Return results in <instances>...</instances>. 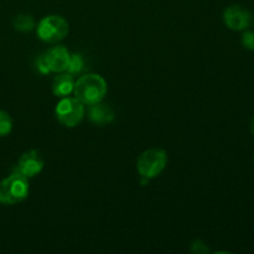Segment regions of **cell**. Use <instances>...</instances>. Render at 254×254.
Instances as JSON below:
<instances>
[{
    "label": "cell",
    "instance_id": "1",
    "mask_svg": "<svg viewBox=\"0 0 254 254\" xmlns=\"http://www.w3.org/2000/svg\"><path fill=\"white\" fill-rule=\"evenodd\" d=\"M108 86L101 74L87 73L74 81L73 94L84 106L102 102L106 97Z\"/></svg>",
    "mask_w": 254,
    "mask_h": 254
},
{
    "label": "cell",
    "instance_id": "2",
    "mask_svg": "<svg viewBox=\"0 0 254 254\" xmlns=\"http://www.w3.org/2000/svg\"><path fill=\"white\" fill-rule=\"evenodd\" d=\"M168 164V153L163 149H148L139 155L136 169L141 178V185L160 175Z\"/></svg>",
    "mask_w": 254,
    "mask_h": 254
},
{
    "label": "cell",
    "instance_id": "3",
    "mask_svg": "<svg viewBox=\"0 0 254 254\" xmlns=\"http://www.w3.org/2000/svg\"><path fill=\"white\" fill-rule=\"evenodd\" d=\"M29 196V179L12 171V174L0 181V203L15 205Z\"/></svg>",
    "mask_w": 254,
    "mask_h": 254
},
{
    "label": "cell",
    "instance_id": "4",
    "mask_svg": "<svg viewBox=\"0 0 254 254\" xmlns=\"http://www.w3.org/2000/svg\"><path fill=\"white\" fill-rule=\"evenodd\" d=\"M69 31L68 22L61 15H49L40 20L36 34L41 41L47 44H56L67 36Z\"/></svg>",
    "mask_w": 254,
    "mask_h": 254
},
{
    "label": "cell",
    "instance_id": "5",
    "mask_svg": "<svg viewBox=\"0 0 254 254\" xmlns=\"http://www.w3.org/2000/svg\"><path fill=\"white\" fill-rule=\"evenodd\" d=\"M84 104L76 97H64L61 101L57 103L55 113L56 118L59 119L62 126L67 128H73L78 126L84 117Z\"/></svg>",
    "mask_w": 254,
    "mask_h": 254
},
{
    "label": "cell",
    "instance_id": "6",
    "mask_svg": "<svg viewBox=\"0 0 254 254\" xmlns=\"http://www.w3.org/2000/svg\"><path fill=\"white\" fill-rule=\"evenodd\" d=\"M45 165L44 158H42L41 153L36 149H31L29 151H25L21 156H20L19 161L15 165L14 170L15 173H19L24 175L25 178H35L39 175L42 171Z\"/></svg>",
    "mask_w": 254,
    "mask_h": 254
},
{
    "label": "cell",
    "instance_id": "7",
    "mask_svg": "<svg viewBox=\"0 0 254 254\" xmlns=\"http://www.w3.org/2000/svg\"><path fill=\"white\" fill-rule=\"evenodd\" d=\"M223 22L233 31H245L252 22V14L240 5H231L223 11Z\"/></svg>",
    "mask_w": 254,
    "mask_h": 254
},
{
    "label": "cell",
    "instance_id": "8",
    "mask_svg": "<svg viewBox=\"0 0 254 254\" xmlns=\"http://www.w3.org/2000/svg\"><path fill=\"white\" fill-rule=\"evenodd\" d=\"M69 56H71V54L64 46H55L47 52H45L50 72L61 73V72L66 71L67 66H68Z\"/></svg>",
    "mask_w": 254,
    "mask_h": 254
},
{
    "label": "cell",
    "instance_id": "9",
    "mask_svg": "<svg viewBox=\"0 0 254 254\" xmlns=\"http://www.w3.org/2000/svg\"><path fill=\"white\" fill-rule=\"evenodd\" d=\"M88 117L94 124L106 126V124L112 123L114 121V112L109 106L98 102V103L89 106Z\"/></svg>",
    "mask_w": 254,
    "mask_h": 254
},
{
    "label": "cell",
    "instance_id": "10",
    "mask_svg": "<svg viewBox=\"0 0 254 254\" xmlns=\"http://www.w3.org/2000/svg\"><path fill=\"white\" fill-rule=\"evenodd\" d=\"M74 88V78L72 74H69L68 72L66 73H60L59 76H56L52 82V93L56 97H68L69 94L73 93Z\"/></svg>",
    "mask_w": 254,
    "mask_h": 254
},
{
    "label": "cell",
    "instance_id": "11",
    "mask_svg": "<svg viewBox=\"0 0 254 254\" xmlns=\"http://www.w3.org/2000/svg\"><path fill=\"white\" fill-rule=\"evenodd\" d=\"M14 29L20 32H30L35 29V20L31 15L20 14L12 21Z\"/></svg>",
    "mask_w": 254,
    "mask_h": 254
},
{
    "label": "cell",
    "instance_id": "12",
    "mask_svg": "<svg viewBox=\"0 0 254 254\" xmlns=\"http://www.w3.org/2000/svg\"><path fill=\"white\" fill-rule=\"evenodd\" d=\"M84 69V59L82 57V55L79 54H72L69 56L68 66H67L66 72H68L69 74H78L81 73Z\"/></svg>",
    "mask_w": 254,
    "mask_h": 254
},
{
    "label": "cell",
    "instance_id": "13",
    "mask_svg": "<svg viewBox=\"0 0 254 254\" xmlns=\"http://www.w3.org/2000/svg\"><path fill=\"white\" fill-rule=\"evenodd\" d=\"M12 130V119L9 113L0 111V136H6Z\"/></svg>",
    "mask_w": 254,
    "mask_h": 254
},
{
    "label": "cell",
    "instance_id": "14",
    "mask_svg": "<svg viewBox=\"0 0 254 254\" xmlns=\"http://www.w3.org/2000/svg\"><path fill=\"white\" fill-rule=\"evenodd\" d=\"M241 42H242V46L245 47L246 50H248V51H254V31L246 30L242 35Z\"/></svg>",
    "mask_w": 254,
    "mask_h": 254
},
{
    "label": "cell",
    "instance_id": "15",
    "mask_svg": "<svg viewBox=\"0 0 254 254\" xmlns=\"http://www.w3.org/2000/svg\"><path fill=\"white\" fill-rule=\"evenodd\" d=\"M190 251L192 253H200V254H205L210 252V250L207 248L206 243L202 242L201 240L193 241V242L190 245Z\"/></svg>",
    "mask_w": 254,
    "mask_h": 254
},
{
    "label": "cell",
    "instance_id": "16",
    "mask_svg": "<svg viewBox=\"0 0 254 254\" xmlns=\"http://www.w3.org/2000/svg\"><path fill=\"white\" fill-rule=\"evenodd\" d=\"M36 68H37V71H39L41 74L50 73V68H49V64H47L46 57H45V54L40 55V56L37 57Z\"/></svg>",
    "mask_w": 254,
    "mask_h": 254
},
{
    "label": "cell",
    "instance_id": "17",
    "mask_svg": "<svg viewBox=\"0 0 254 254\" xmlns=\"http://www.w3.org/2000/svg\"><path fill=\"white\" fill-rule=\"evenodd\" d=\"M250 131H251V134L254 136V118L251 121V123H250Z\"/></svg>",
    "mask_w": 254,
    "mask_h": 254
}]
</instances>
